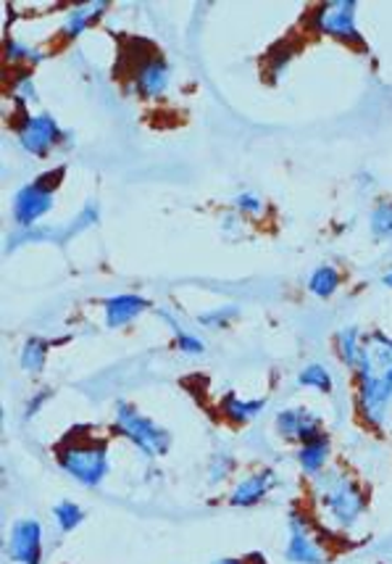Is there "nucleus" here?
Returning <instances> with one entry per match:
<instances>
[{
	"mask_svg": "<svg viewBox=\"0 0 392 564\" xmlns=\"http://www.w3.org/2000/svg\"><path fill=\"white\" fill-rule=\"evenodd\" d=\"M308 512L335 541L356 539L367 525L371 496L350 467L335 462L319 478L308 480Z\"/></svg>",
	"mask_w": 392,
	"mask_h": 564,
	"instance_id": "1",
	"label": "nucleus"
},
{
	"mask_svg": "<svg viewBox=\"0 0 392 564\" xmlns=\"http://www.w3.org/2000/svg\"><path fill=\"white\" fill-rule=\"evenodd\" d=\"M356 420L371 433L384 435L392 430V335L369 330L363 354L353 372Z\"/></svg>",
	"mask_w": 392,
	"mask_h": 564,
	"instance_id": "2",
	"label": "nucleus"
},
{
	"mask_svg": "<svg viewBox=\"0 0 392 564\" xmlns=\"http://www.w3.org/2000/svg\"><path fill=\"white\" fill-rule=\"evenodd\" d=\"M56 465L66 478H72L79 488L96 491L111 475V446L98 435H69L56 446Z\"/></svg>",
	"mask_w": 392,
	"mask_h": 564,
	"instance_id": "3",
	"label": "nucleus"
},
{
	"mask_svg": "<svg viewBox=\"0 0 392 564\" xmlns=\"http://www.w3.org/2000/svg\"><path fill=\"white\" fill-rule=\"evenodd\" d=\"M335 539L324 530L308 507H293L285 522L282 556L287 564H329L335 560Z\"/></svg>",
	"mask_w": 392,
	"mask_h": 564,
	"instance_id": "4",
	"label": "nucleus"
},
{
	"mask_svg": "<svg viewBox=\"0 0 392 564\" xmlns=\"http://www.w3.org/2000/svg\"><path fill=\"white\" fill-rule=\"evenodd\" d=\"M111 430L117 438L130 443L134 452L151 462L164 459L172 452V433L130 401H117L111 414Z\"/></svg>",
	"mask_w": 392,
	"mask_h": 564,
	"instance_id": "5",
	"label": "nucleus"
},
{
	"mask_svg": "<svg viewBox=\"0 0 392 564\" xmlns=\"http://www.w3.org/2000/svg\"><path fill=\"white\" fill-rule=\"evenodd\" d=\"M61 180H64V170H53L40 174L32 183L22 185L13 193L11 217L22 230H32L37 221L48 217L53 204H56V191L61 187Z\"/></svg>",
	"mask_w": 392,
	"mask_h": 564,
	"instance_id": "6",
	"label": "nucleus"
},
{
	"mask_svg": "<svg viewBox=\"0 0 392 564\" xmlns=\"http://www.w3.org/2000/svg\"><path fill=\"white\" fill-rule=\"evenodd\" d=\"M13 130H17L19 148L35 159H48L61 145L69 148L66 143H72L69 132L48 111H19Z\"/></svg>",
	"mask_w": 392,
	"mask_h": 564,
	"instance_id": "7",
	"label": "nucleus"
},
{
	"mask_svg": "<svg viewBox=\"0 0 392 564\" xmlns=\"http://www.w3.org/2000/svg\"><path fill=\"white\" fill-rule=\"evenodd\" d=\"M358 11L361 6L356 0H327L308 13V26L316 35L335 40L342 45H363V32L358 26Z\"/></svg>",
	"mask_w": 392,
	"mask_h": 564,
	"instance_id": "8",
	"label": "nucleus"
},
{
	"mask_svg": "<svg viewBox=\"0 0 392 564\" xmlns=\"http://www.w3.org/2000/svg\"><path fill=\"white\" fill-rule=\"evenodd\" d=\"M274 433L276 438L287 446H303V443H311L322 435H327V427H324V420L319 412L308 406H285L274 414Z\"/></svg>",
	"mask_w": 392,
	"mask_h": 564,
	"instance_id": "9",
	"label": "nucleus"
},
{
	"mask_svg": "<svg viewBox=\"0 0 392 564\" xmlns=\"http://www.w3.org/2000/svg\"><path fill=\"white\" fill-rule=\"evenodd\" d=\"M6 554L13 564H43L45 562V528L35 517H19L9 530Z\"/></svg>",
	"mask_w": 392,
	"mask_h": 564,
	"instance_id": "10",
	"label": "nucleus"
},
{
	"mask_svg": "<svg viewBox=\"0 0 392 564\" xmlns=\"http://www.w3.org/2000/svg\"><path fill=\"white\" fill-rule=\"evenodd\" d=\"M280 488V475L274 467H255L232 482L227 491V503L235 509L259 507Z\"/></svg>",
	"mask_w": 392,
	"mask_h": 564,
	"instance_id": "11",
	"label": "nucleus"
},
{
	"mask_svg": "<svg viewBox=\"0 0 392 564\" xmlns=\"http://www.w3.org/2000/svg\"><path fill=\"white\" fill-rule=\"evenodd\" d=\"M172 64L166 62V56L155 53V56H148L134 66V74L130 79L132 93H138L143 100H159L164 98L172 87Z\"/></svg>",
	"mask_w": 392,
	"mask_h": 564,
	"instance_id": "12",
	"label": "nucleus"
},
{
	"mask_svg": "<svg viewBox=\"0 0 392 564\" xmlns=\"http://www.w3.org/2000/svg\"><path fill=\"white\" fill-rule=\"evenodd\" d=\"M100 312H104V325L108 330H127L148 312H153V304L140 293H117L108 295L100 304Z\"/></svg>",
	"mask_w": 392,
	"mask_h": 564,
	"instance_id": "13",
	"label": "nucleus"
},
{
	"mask_svg": "<svg viewBox=\"0 0 392 564\" xmlns=\"http://www.w3.org/2000/svg\"><path fill=\"white\" fill-rule=\"evenodd\" d=\"M333 465H335V441L329 438V433L295 448V467L306 482L319 478V475L327 473Z\"/></svg>",
	"mask_w": 392,
	"mask_h": 564,
	"instance_id": "14",
	"label": "nucleus"
},
{
	"mask_svg": "<svg viewBox=\"0 0 392 564\" xmlns=\"http://www.w3.org/2000/svg\"><path fill=\"white\" fill-rule=\"evenodd\" d=\"M108 11V3H79L74 6L64 13V19H61V26H58V37L64 40V43H74L77 37H83L87 30H90L92 24H98L100 19H104V13Z\"/></svg>",
	"mask_w": 392,
	"mask_h": 564,
	"instance_id": "15",
	"label": "nucleus"
},
{
	"mask_svg": "<svg viewBox=\"0 0 392 564\" xmlns=\"http://www.w3.org/2000/svg\"><path fill=\"white\" fill-rule=\"evenodd\" d=\"M219 417L235 427H246L266 412V399H248L240 393H225L219 399Z\"/></svg>",
	"mask_w": 392,
	"mask_h": 564,
	"instance_id": "16",
	"label": "nucleus"
},
{
	"mask_svg": "<svg viewBox=\"0 0 392 564\" xmlns=\"http://www.w3.org/2000/svg\"><path fill=\"white\" fill-rule=\"evenodd\" d=\"M155 314H159V319L164 322L168 330H172V346L177 348L182 356H190V359H195V356L206 354V340H203L195 330H190V327H185V319H182L174 308L159 306L155 308Z\"/></svg>",
	"mask_w": 392,
	"mask_h": 564,
	"instance_id": "17",
	"label": "nucleus"
},
{
	"mask_svg": "<svg viewBox=\"0 0 392 564\" xmlns=\"http://www.w3.org/2000/svg\"><path fill=\"white\" fill-rule=\"evenodd\" d=\"M363 338H367V330H361V327H356V325H348V327H342V330L335 333V338H333L335 356H337V361L348 369V375L353 372L358 361H361Z\"/></svg>",
	"mask_w": 392,
	"mask_h": 564,
	"instance_id": "18",
	"label": "nucleus"
},
{
	"mask_svg": "<svg viewBox=\"0 0 392 564\" xmlns=\"http://www.w3.org/2000/svg\"><path fill=\"white\" fill-rule=\"evenodd\" d=\"M342 270L337 264H319L308 272L306 278V293L314 295L319 301L335 299L342 291Z\"/></svg>",
	"mask_w": 392,
	"mask_h": 564,
	"instance_id": "19",
	"label": "nucleus"
},
{
	"mask_svg": "<svg viewBox=\"0 0 392 564\" xmlns=\"http://www.w3.org/2000/svg\"><path fill=\"white\" fill-rule=\"evenodd\" d=\"M295 386L301 388V391L329 395L335 391V375H333V369H329L327 365H322V361H308V365H303L301 369H297Z\"/></svg>",
	"mask_w": 392,
	"mask_h": 564,
	"instance_id": "20",
	"label": "nucleus"
},
{
	"mask_svg": "<svg viewBox=\"0 0 392 564\" xmlns=\"http://www.w3.org/2000/svg\"><path fill=\"white\" fill-rule=\"evenodd\" d=\"M48 53L35 48V45L24 43L19 37H6V48H3V58L6 64L13 66V69H32V66L43 64Z\"/></svg>",
	"mask_w": 392,
	"mask_h": 564,
	"instance_id": "21",
	"label": "nucleus"
},
{
	"mask_svg": "<svg viewBox=\"0 0 392 564\" xmlns=\"http://www.w3.org/2000/svg\"><path fill=\"white\" fill-rule=\"evenodd\" d=\"M48 356H51V344L45 338H40V335H32V338H26L22 348H19V367H22V372L26 375H40L48 365Z\"/></svg>",
	"mask_w": 392,
	"mask_h": 564,
	"instance_id": "22",
	"label": "nucleus"
},
{
	"mask_svg": "<svg viewBox=\"0 0 392 564\" xmlns=\"http://www.w3.org/2000/svg\"><path fill=\"white\" fill-rule=\"evenodd\" d=\"M51 517H53V528H56V533L69 535L85 522V509L79 507L77 501L61 499V501L53 503Z\"/></svg>",
	"mask_w": 392,
	"mask_h": 564,
	"instance_id": "23",
	"label": "nucleus"
},
{
	"mask_svg": "<svg viewBox=\"0 0 392 564\" xmlns=\"http://www.w3.org/2000/svg\"><path fill=\"white\" fill-rule=\"evenodd\" d=\"M9 98L13 100L19 111H26V106H32L37 100V85L32 77V69H19L13 72L9 83Z\"/></svg>",
	"mask_w": 392,
	"mask_h": 564,
	"instance_id": "24",
	"label": "nucleus"
},
{
	"mask_svg": "<svg viewBox=\"0 0 392 564\" xmlns=\"http://www.w3.org/2000/svg\"><path fill=\"white\" fill-rule=\"evenodd\" d=\"M369 235L377 243H392V198H382L371 206Z\"/></svg>",
	"mask_w": 392,
	"mask_h": 564,
	"instance_id": "25",
	"label": "nucleus"
},
{
	"mask_svg": "<svg viewBox=\"0 0 392 564\" xmlns=\"http://www.w3.org/2000/svg\"><path fill=\"white\" fill-rule=\"evenodd\" d=\"M235 469H238V462L229 452H214L208 456L206 465V480L208 486H225V482L232 480Z\"/></svg>",
	"mask_w": 392,
	"mask_h": 564,
	"instance_id": "26",
	"label": "nucleus"
},
{
	"mask_svg": "<svg viewBox=\"0 0 392 564\" xmlns=\"http://www.w3.org/2000/svg\"><path fill=\"white\" fill-rule=\"evenodd\" d=\"M238 317H240V308L235 304H225V306L208 308V312H200L198 317H195V322H198L200 327H206V330H227V327Z\"/></svg>",
	"mask_w": 392,
	"mask_h": 564,
	"instance_id": "27",
	"label": "nucleus"
},
{
	"mask_svg": "<svg viewBox=\"0 0 392 564\" xmlns=\"http://www.w3.org/2000/svg\"><path fill=\"white\" fill-rule=\"evenodd\" d=\"M235 212L242 214V217H263L266 214V204L255 191H246L235 198Z\"/></svg>",
	"mask_w": 392,
	"mask_h": 564,
	"instance_id": "28",
	"label": "nucleus"
},
{
	"mask_svg": "<svg viewBox=\"0 0 392 564\" xmlns=\"http://www.w3.org/2000/svg\"><path fill=\"white\" fill-rule=\"evenodd\" d=\"M51 395H53L51 388H40V391L32 393L30 399L24 401V409H22V417H24V422H32V420H35L37 414L43 412V409H45V404H48V401H51Z\"/></svg>",
	"mask_w": 392,
	"mask_h": 564,
	"instance_id": "29",
	"label": "nucleus"
},
{
	"mask_svg": "<svg viewBox=\"0 0 392 564\" xmlns=\"http://www.w3.org/2000/svg\"><path fill=\"white\" fill-rule=\"evenodd\" d=\"M380 282H382V288H388V291H392V267H390L388 272L382 274V280H380Z\"/></svg>",
	"mask_w": 392,
	"mask_h": 564,
	"instance_id": "30",
	"label": "nucleus"
},
{
	"mask_svg": "<svg viewBox=\"0 0 392 564\" xmlns=\"http://www.w3.org/2000/svg\"><path fill=\"white\" fill-rule=\"evenodd\" d=\"M208 564H246L238 556H225V560H216V562H208Z\"/></svg>",
	"mask_w": 392,
	"mask_h": 564,
	"instance_id": "31",
	"label": "nucleus"
}]
</instances>
